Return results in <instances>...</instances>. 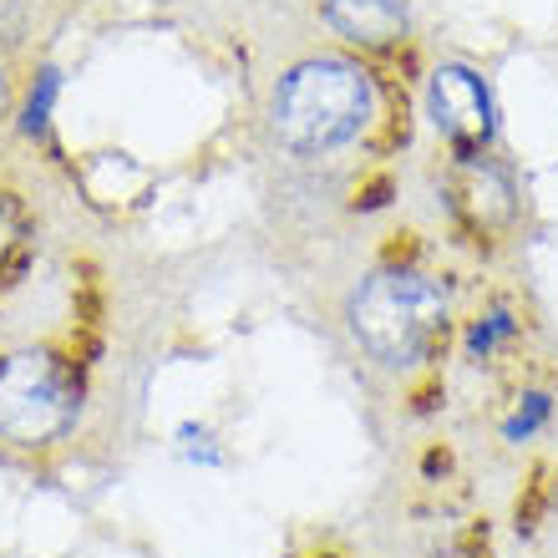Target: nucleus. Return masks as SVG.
<instances>
[{
  "mask_svg": "<svg viewBox=\"0 0 558 558\" xmlns=\"http://www.w3.org/2000/svg\"><path fill=\"white\" fill-rule=\"evenodd\" d=\"M376 118V87L355 61L310 57L279 76L269 97V133L294 158H330Z\"/></svg>",
  "mask_w": 558,
  "mask_h": 558,
  "instance_id": "obj_1",
  "label": "nucleus"
},
{
  "mask_svg": "<svg viewBox=\"0 0 558 558\" xmlns=\"http://www.w3.org/2000/svg\"><path fill=\"white\" fill-rule=\"evenodd\" d=\"M355 345L386 371H412L447 330V290L422 269H376L345 310Z\"/></svg>",
  "mask_w": 558,
  "mask_h": 558,
  "instance_id": "obj_2",
  "label": "nucleus"
},
{
  "mask_svg": "<svg viewBox=\"0 0 558 558\" xmlns=\"http://www.w3.org/2000/svg\"><path fill=\"white\" fill-rule=\"evenodd\" d=\"M76 422V376L51 351L0 355V441L46 447Z\"/></svg>",
  "mask_w": 558,
  "mask_h": 558,
  "instance_id": "obj_3",
  "label": "nucleus"
},
{
  "mask_svg": "<svg viewBox=\"0 0 558 558\" xmlns=\"http://www.w3.org/2000/svg\"><path fill=\"white\" fill-rule=\"evenodd\" d=\"M426 107H432V122L452 137L457 147H487L493 143V97H487L483 76L468 72V66H437L432 76V92H426Z\"/></svg>",
  "mask_w": 558,
  "mask_h": 558,
  "instance_id": "obj_4",
  "label": "nucleus"
},
{
  "mask_svg": "<svg viewBox=\"0 0 558 558\" xmlns=\"http://www.w3.org/2000/svg\"><path fill=\"white\" fill-rule=\"evenodd\" d=\"M325 5V21L336 36L355 46H397L407 36V11L401 0H320Z\"/></svg>",
  "mask_w": 558,
  "mask_h": 558,
  "instance_id": "obj_5",
  "label": "nucleus"
},
{
  "mask_svg": "<svg viewBox=\"0 0 558 558\" xmlns=\"http://www.w3.org/2000/svg\"><path fill=\"white\" fill-rule=\"evenodd\" d=\"M462 198H468V208L477 214L483 223H508L513 219V178L502 173L498 162H468V173H462Z\"/></svg>",
  "mask_w": 558,
  "mask_h": 558,
  "instance_id": "obj_6",
  "label": "nucleus"
},
{
  "mask_svg": "<svg viewBox=\"0 0 558 558\" xmlns=\"http://www.w3.org/2000/svg\"><path fill=\"white\" fill-rule=\"evenodd\" d=\"M508 336H513V320H508V315H487V320L472 325V355H487L498 340H508Z\"/></svg>",
  "mask_w": 558,
  "mask_h": 558,
  "instance_id": "obj_7",
  "label": "nucleus"
},
{
  "mask_svg": "<svg viewBox=\"0 0 558 558\" xmlns=\"http://www.w3.org/2000/svg\"><path fill=\"white\" fill-rule=\"evenodd\" d=\"M51 97H57V72H41V82H36V92H31V107H26V133H41L46 128V107H51Z\"/></svg>",
  "mask_w": 558,
  "mask_h": 558,
  "instance_id": "obj_8",
  "label": "nucleus"
},
{
  "mask_svg": "<svg viewBox=\"0 0 558 558\" xmlns=\"http://www.w3.org/2000/svg\"><path fill=\"white\" fill-rule=\"evenodd\" d=\"M544 416H548V397H529V407L508 422V441H523V437H533L538 426H544Z\"/></svg>",
  "mask_w": 558,
  "mask_h": 558,
  "instance_id": "obj_9",
  "label": "nucleus"
},
{
  "mask_svg": "<svg viewBox=\"0 0 558 558\" xmlns=\"http://www.w3.org/2000/svg\"><path fill=\"white\" fill-rule=\"evenodd\" d=\"M26 265H31V254H26V250H5V254H0V290H11V284H21Z\"/></svg>",
  "mask_w": 558,
  "mask_h": 558,
  "instance_id": "obj_10",
  "label": "nucleus"
},
{
  "mask_svg": "<svg viewBox=\"0 0 558 558\" xmlns=\"http://www.w3.org/2000/svg\"><path fill=\"white\" fill-rule=\"evenodd\" d=\"M11 229H15V198L11 193H0V239L11 234Z\"/></svg>",
  "mask_w": 558,
  "mask_h": 558,
  "instance_id": "obj_11",
  "label": "nucleus"
}]
</instances>
